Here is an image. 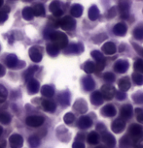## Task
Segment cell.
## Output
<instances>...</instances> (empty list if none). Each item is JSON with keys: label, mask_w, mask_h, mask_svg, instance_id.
<instances>
[{"label": "cell", "mask_w": 143, "mask_h": 148, "mask_svg": "<svg viewBox=\"0 0 143 148\" xmlns=\"http://www.w3.org/2000/svg\"><path fill=\"white\" fill-rule=\"evenodd\" d=\"M99 135L96 134V132H92L89 134L88 138H87V140H88V142L90 144L92 145H94L96 143H99Z\"/></svg>", "instance_id": "cell-14"}, {"label": "cell", "mask_w": 143, "mask_h": 148, "mask_svg": "<svg viewBox=\"0 0 143 148\" xmlns=\"http://www.w3.org/2000/svg\"><path fill=\"white\" fill-rule=\"evenodd\" d=\"M92 125V120L89 117H81L79 122H78V126L82 129H87Z\"/></svg>", "instance_id": "cell-11"}, {"label": "cell", "mask_w": 143, "mask_h": 148, "mask_svg": "<svg viewBox=\"0 0 143 148\" xmlns=\"http://www.w3.org/2000/svg\"><path fill=\"white\" fill-rule=\"evenodd\" d=\"M136 112V118L140 123H143V110H140V108H137L135 110Z\"/></svg>", "instance_id": "cell-25"}, {"label": "cell", "mask_w": 143, "mask_h": 148, "mask_svg": "<svg viewBox=\"0 0 143 148\" xmlns=\"http://www.w3.org/2000/svg\"><path fill=\"white\" fill-rule=\"evenodd\" d=\"M2 5H3V0H0V7H1Z\"/></svg>", "instance_id": "cell-31"}, {"label": "cell", "mask_w": 143, "mask_h": 148, "mask_svg": "<svg viewBox=\"0 0 143 148\" xmlns=\"http://www.w3.org/2000/svg\"><path fill=\"white\" fill-rule=\"evenodd\" d=\"M0 122L4 125L9 124L11 122V115L7 112H1L0 113Z\"/></svg>", "instance_id": "cell-19"}, {"label": "cell", "mask_w": 143, "mask_h": 148, "mask_svg": "<svg viewBox=\"0 0 143 148\" xmlns=\"http://www.w3.org/2000/svg\"><path fill=\"white\" fill-rule=\"evenodd\" d=\"M41 49H39L37 47H33L30 49L29 51V55L32 61L34 62H39L42 59V52L40 51Z\"/></svg>", "instance_id": "cell-5"}, {"label": "cell", "mask_w": 143, "mask_h": 148, "mask_svg": "<svg viewBox=\"0 0 143 148\" xmlns=\"http://www.w3.org/2000/svg\"><path fill=\"white\" fill-rule=\"evenodd\" d=\"M41 93L45 97H52L53 95H54V89H53L51 86L45 85L41 89Z\"/></svg>", "instance_id": "cell-18"}, {"label": "cell", "mask_w": 143, "mask_h": 148, "mask_svg": "<svg viewBox=\"0 0 143 148\" xmlns=\"http://www.w3.org/2000/svg\"><path fill=\"white\" fill-rule=\"evenodd\" d=\"M2 131H3L2 130V127H0V136H1V134H2Z\"/></svg>", "instance_id": "cell-32"}, {"label": "cell", "mask_w": 143, "mask_h": 148, "mask_svg": "<svg viewBox=\"0 0 143 148\" xmlns=\"http://www.w3.org/2000/svg\"><path fill=\"white\" fill-rule=\"evenodd\" d=\"M7 96H8L7 90L5 89L3 85L0 84V103H3L7 99Z\"/></svg>", "instance_id": "cell-22"}, {"label": "cell", "mask_w": 143, "mask_h": 148, "mask_svg": "<svg viewBox=\"0 0 143 148\" xmlns=\"http://www.w3.org/2000/svg\"><path fill=\"white\" fill-rule=\"evenodd\" d=\"M128 77H124V79H120L119 82V87L122 91H127L128 90V88L131 87V82Z\"/></svg>", "instance_id": "cell-13"}, {"label": "cell", "mask_w": 143, "mask_h": 148, "mask_svg": "<svg viewBox=\"0 0 143 148\" xmlns=\"http://www.w3.org/2000/svg\"><path fill=\"white\" fill-rule=\"evenodd\" d=\"M102 93H103V97H104L106 100H110L114 96L115 90H114V88L112 87V86L104 85L102 87Z\"/></svg>", "instance_id": "cell-8"}, {"label": "cell", "mask_w": 143, "mask_h": 148, "mask_svg": "<svg viewBox=\"0 0 143 148\" xmlns=\"http://www.w3.org/2000/svg\"><path fill=\"white\" fill-rule=\"evenodd\" d=\"M74 25V21L70 18H64L60 22V26L64 29H71Z\"/></svg>", "instance_id": "cell-12"}, {"label": "cell", "mask_w": 143, "mask_h": 148, "mask_svg": "<svg viewBox=\"0 0 143 148\" xmlns=\"http://www.w3.org/2000/svg\"><path fill=\"white\" fill-rule=\"evenodd\" d=\"M32 12H33V15L37 16H43L45 15V9L42 4H38V5H36L34 8H32Z\"/></svg>", "instance_id": "cell-17"}, {"label": "cell", "mask_w": 143, "mask_h": 148, "mask_svg": "<svg viewBox=\"0 0 143 148\" xmlns=\"http://www.w3.org/2000/svg\"><path fill=\"white\" fill-rule=\"evenodd\" d=\"M133 79H134V82L137 83V84H142L143 83V77H140L139 75H137V77H136V75H133Z\"/></svg>", "instance_id": "cell-26"}, {"label": "cell", "mask_w": 143, "mask_h": 148, "mask_svg": "<svg viewBox=\"0 0 143 148\" xmlns=\"http://www.w3.org/2000/svg\"><path fill=\"white\" fill-rule=\"evenodd\" d=\"M26 124L30 127H40L42 124L44 123V118L42 116H38V115H33V116H29L26 118Z\"/></svg>", "instance_id": "cell-3"}, {"label": "cell", "mask_w": 143, "mask_h": 148, "mask_svg": "<svg viewBox=\"0 0 143 148\" xmlns=\"http://www.w3.org/2000/svg\"><path fill=\"white\" fill-rule=\"evenodd\" d=\"M22 16H24V18L26 19V21H30V19H32L33 18V12H32V8H26V9H24V12H22Z\"/></svg>", "instance_id": "cell-21"}, {"label": "cell", "mask_w": 143, "mask_h": 148, "mask_svg": "<svg viewBox=\"0 0 143 148\" xmlns=\"http://www.w3.org/2000/svg\"><path fill=\"white\" fill-rule=\"evenodd\" d=\"M0 148H5V142H3L2 145H0Z\"/></svg>", "instance_id": "cell-30"}, {"label": "cell", "mask_w": 143, "mask_h": 148, "mask_svg": "<svg viewBox=\"0 0 143 148\" xmlns=\"http://www.w3.org/2000/svg\"><path fill=\"white\" fill-rule=\"evenodd\" d=\"M74 115L72 113H67L65 114V116H64V122L66 123V124H71L72 122L74 121Z\"/></svg>", "instance_id": "cell-24"}, {"label": "cell", "mask_w": 143, "mask_h": 148, "mask_svg": "<svg viewBox=\"0 0 143 148\" xmlns=\"http://www.w3.org/2000/svg\"><path fill=\"white\" fill-rule=\"evenodd\" d=\"M133 108H131V106H125L121 108V116L124 117V118H128V117L131 116V113H133Z\"/></svg>", "instance_id": "cell-16"}, {"label": "cell", "mask_w": 143, "mask_h": 148, "mask_svg": "<svg viewBox=\"0 0 143 148\" xmlns=\"http://www.w3.org/2000/svg\"><path fill=\"white\" fill-rule=\"evenodd\" d=\"M9 143L11 148H22V144H24V139L18 134H14L10 136Z\"/></svg>", "instance_id": "cell-4"}, {"label": "cell", "mask_w": 143, "mask_h": 148, "mask_svg": "<svg viewBox=\"0 0 143 148\" xmlns=\"http://www.w3.org/2000/svg\"><path fill=\"white\" fill-rule=\"evenodd\" d=\"M126 127V123L123 121L122 119H118L116 121H114L112 123V131H113L114 133H121L124 131Z\"/></svg>", "instance_id": "cell-6"}, {"label": "cell", "mask_w": 143, "mask_h": 148, "mask_svg": "<svg viewBox=\"0 0 143 148\" xmlns=\"http://www.w3.org/2000/svg\"><path fill=\"white\" fill-rule=\"evenodd\" d=\"M102 141L105 143L107 148H113L115 146V143H116L115 138L108 133H104L102 135Z\"/></svg>", "instance_id": "cell-7"}, {"label": "cell", "mask_w": 143, "mask_h": 148, "mask_svg": "<svg viewBox=\"0 0 143 148\" xmlns=\"http://www.w3.org/2000/svg\"><path fill=\"white\" fill-rule=\"evenodd\" d=\"M39 91V83L37 80L30 79L28 83V93L29 94H35Z\"/></svg>", "instance_id": "cell-9"}, {"label": "cell", "mask_w": 143, "mask_h": 148, "mask_svg": "<svg viewBox=\"0 0 143 148\" xmlns=\"http://www.w3.org/2000/svg\"><path fill=\"white\" fill-rule=\"evenodd\" d=\"M4 74H5V69H4V67L0 65V77L4 76Z\"/></svg>", "instance_id": "cell-29"}, {"label": "cell", "mask_w": 143, "mask_h": 148, "mask_svg": "<svg viewBox=\"0 0 143 148\" xmlns=\"http://www.w3.org/2000/svg\"><path fill=\"white\" fill-rule=\"evenodd\" d=\"M143 136V129L141 126L136 124H133L128 130V136H131V139L134 141L139 140Z\"/></svg>", "instance_id": "cell-1"}, {"label": "cell", "mask_w": 143, "mask_h": 148, "mask_svg": "<svg viewBox=\"0 0 143 148\" xmlns=\"http://www.w3.org/2000/svg\"><path fill=\"white\" fill-rule=\"evenodd\" d=\"M130 144H131V142L130 140H128V136H124V138L121 139L120 146H121V148H128Z\"/></svg>", "instance_id": "cell-23"}, {"label": "cell", "mask_w": 143, "mask_h": 148, "mask_svg": "<svg viewBox=\"0 0 143 148\" xmlns=\"http://www.w3.org/2000/svg\"><path fill=\"white\" fill-rule=\"evenodd\" d=\"M42 107H43L45 110L49 111V112H54L55 110L57 108V106H56L55 103H53L52 101H48V100L43 101V103H42Z\"/></svg>", "instance_id": "cell-10"}, {"label": "cell", "mask_w": 143, "mask_h": 148, "mask_svg": "<svg viewBox=\"0 0 143 148\" xmlns=\"http://www.w3.org/2000/svg\"><path fill=\"white\" fill-rule=\"evenodd\" d=\"M51 39L57 47H65L66 44H67L66 36L64 34H62V33H60V32L53 33V34L51 35Z\"/></svg>", "instance_id": "cell-2"}, {"label": "cell", "mask_w": 143, "mask_h": 148, "mask_svg": "<svg viewBox=\"0 0 143 148\" xmlns=\"http://www.w3.org/2000/svg\"><path fill=\"white\" fill-rule=\"evenodd\" d=\"M73 148H85V146H84L83 142L79 140V141H76L73 144Z\"/></svg>", "instance_id": "cell-28"}, {"label": "cell", "mask_w": 143, "mask_h": 148, "mask_svg": "<svg viewBox=\"0 0 143 148\" xmlns=\"http://www.w3.org/2000/svg\"><path fill=\"white\" fill-rule=\"evenodd\" d=\"M101 113H102V115H104V116H113L116 114V110H115V108H113L112 106H107V107L102 108Z\"/></svg>", "instance_id": "cell-15"}, {"label": "cell", "mask_w": 143, "mask_h": 148, "mask_svg": "<svg viewBox=\"0 0 143 148\" xmlns=\"http://www.w3.org/2000/svg\"><path fill=\"white\" fill-rule=\"evenodd\" d=\"M7 18V12L6 11H1L0 12V23H3V22L6 21Z\"/></svg>", "instance_id": "cell-27"}, {"label": "cell", "mask_w": 143, "mask_h": 148, "mask_svg": "<svg viewBox=\"0 0 143 148\" xmlns=\"http://www.w3.org/2000/svg\"><path fill=\"white\" fill-rule=\"evenodd\" d=\"M28 142H29V145L32 148H37L39 146V144H40V139H39L38 136H30V138H29Z\"/></svg>", "instance_id": "cell-20"}]
</instances>
